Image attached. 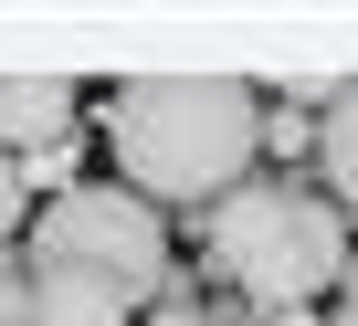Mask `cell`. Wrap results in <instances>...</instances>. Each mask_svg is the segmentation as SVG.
I'll return each mask as SVG.
<instances>
[{
  "instance_id": "cell-1",
  "label": "cell",
  "mask_w": 358,
  "mask_h": 326,
  "mask_svg": "<svg viewBox=\"0 0 358 326\" xmlns=\"http://www.w3.org/2000/svg\"><path fill=\"white\" fill-rule=\"evenodd\" d=\"M106 147L137 200H232L253 147H264V95L232 74H127L106 95Z\"/></svg>"
},
{
  "instance_id": "cell-2",
  "label": "cell",
  "mask_w": 358,
  "mask_h": 326,
  "mask_svg": "<svg viewBox=\"0 0 358 326\" xmlns=\"http://www.w3.org/2000/svg\"><path fill=\"white\" fill-rule=\"evenodd\" d=\"M201 242H211V274L243 284L264 316L316 305L327 284H348V211L316 200V190H295V179H243L201 221Z\"/></svg>"
},
{
  "instance_id": "cell-3",
  "label": "cell",
  "mask_w": 358,
  "mask_h": 326,
  "mask_svg": "<svg viewBox=\"0 0 358 326\" xmlns=\"http://www.w3.org/2000/svg\"><path fill=\"white\" fill-rule=\"evenodd\" d=\"M32 274H106V284L148 295L169 274V221L127 179H74L32 211Z\"/></svg>"
},
{
  "instance_id": "cell-4",
  "label": "cell",
  "mask_w": 358,
  "mask_h": 326,
  "mask_svg": "<svg viewBox=\"0 0 358 326\" xmlns=\"http://www.w3.org/2000/svg\"><path fill=\"white\" fill-rule=\"evenodd\" d=\"M74 126V84L64 74H0V147L32 158V147H64Z\"/></svg>"
},
{
  "instance_id": "cell-5",
  "label": "cell",
  "mask_w": 358,
  "mask_h": 326,
  "mask_svg": "<svg viewBox=\"0 0 358 326\" xmlns=\"http://www.w3.org/2000/svg\"><path fill=\"white\" fill-rule=\"evenodd\" d=\"M32 326H127V284H106V274H32Z\"/></svg>"
},
{
  "instance_id": "cell-6",
  "label": "cell",
  "mask_w": 358,
  "mask_h": 326,
  "mask_svg": "<svg viewBox=\"0 0 358 326\" xmlns=\"http://www.w3.org/2000/svg\"><path fill=\"white\" fill-rule=\"evenodd\" d=\"M316 158H327V200L358 211V84H337V105L316 126Z\"/></svg>"
},
{
  "instance_id": "cell-7",
  "label": "cell",
  "mask_w": 358,
  "mask_h": 326,
  "mask_svg": "<svg viewBox=\"0 0 358 326\" xmlns=\"http://www.w3.org/2000/svg\"><path fill=\"white\" fill-rule=\"evenodd\" d=\"M11 232H32V169L0 147V242H11Z\"/></svg>"
},
{
  "instance_id": "cell-8",
  "label": "cell",
  "mask_w": 358,
  "mask_h": 326,
  "mask_svg": "<svg viewBox=\"0 0 358 326\" xmlns=\"http://www.w3.org/2000/svg\"><path fill=\"white\" fill-rule=\"evenodd\" d=\"M158 326H243V316H211V305H169Z\"/></svg>"
},
{
  "instance_id": "cell-9",
  "label": "cell",
  "mask_w": 358,
  "mask_h": 326,
  "mask_svg": "<svg viewBox=\"0 0 358 326\" xmlns=\"http://www.w3.org/2000/svg\"><path fill=\"white\" fill-rule=\"evenodd\" d=\"M264 326H306V305H285V316H264Z\"/></svg>"
},
{
  "instance_id": "cell-10",
  "label": "cell",
  "mask_w": 358,
  "mask_h": 326,
  "mask_svg": "<svg viewBox=\"0 0 358 326\" xmlns=\"http://www.w3.org/2000/svg\"><path fill=\"white\" fill-rule=\"evenodd\" d=\"M348 305H358V253H348Z\"/></svg>"
}]
</instances>
